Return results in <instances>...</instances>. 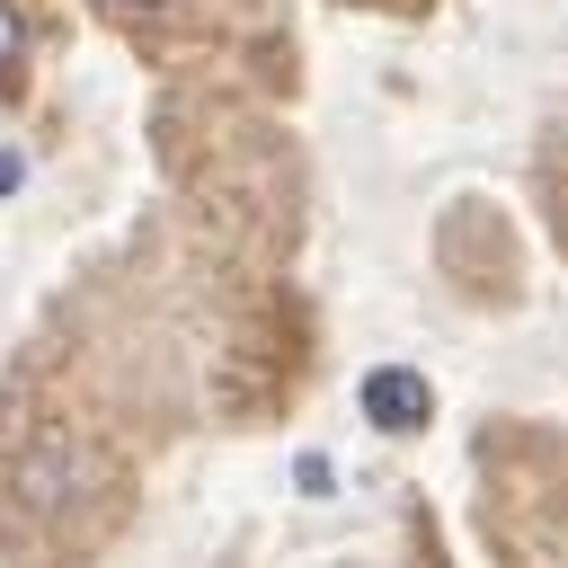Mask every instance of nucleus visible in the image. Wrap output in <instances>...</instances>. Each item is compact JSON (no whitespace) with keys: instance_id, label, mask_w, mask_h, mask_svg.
Returning <instances> with one entry per match:
<instances>
[{"instance_id":"nucleus-1","label":"nucleus","mask_w":568,"mask_h":568,"mask_svg":"<svg viewBox=\"0 0 568 568\" xmlns=\"http://www.w3.org/2000/svg\"><path fill=\"white\" fill-rule=\"evenodd\" d=\"M364 417H373L382 435H399V426H417V417H426V382H417V373H399V364H382V373H364Z\"/></svg>"},{"instance_id":"nucleus-2","label":"nucleus","mask_w":568,"mask_h":568,"mask_svg":"<svg viewBox=\"0 0 568 568\" xmlns=\"http://www.w3.org/2000/svg\"><path fill=\"white\" fill-rule=\"evenodd\" d=\"M18 44H27V27H18V9H9V0H0V71H9V62H18Z\"/></svg>"},{"instance_id":"nucleus-3","label":"nucleus","mask_w":568,"mask_h":568,"mask_svg":"<svg viewBox=\"0 0 568 568\" xmlns=\"http://www.w3.org/2000/svg\"><path fill=\"white\" fill-rule=\"evenodd\" d=\"M9 186H18V160H0V195H9Z\"/></svg>"}]
</instances>
